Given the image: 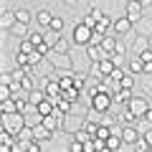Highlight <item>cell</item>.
Instances as JSON below:
<instances>
[{
  "mask_svg": "<svg viewBox=\"0 0 152 152\" xmlns=\"http://www.w3.org/2000/svg\"><path fill=\"white\" fill-rule=\"evenodd\" d=\"M26 124H28L26 122V112H10V114H3V117H0V127L8 129V132H13L15 137H18V132H20Z\"/></svg>",
  "mask_w": 152,
  "mask_h": 152,
  "instance_id": "cell-1",
  "label": "cell"
},
{
  "mask_svg": "<svg viewBox=\"0 0 152 152\" xmlns=\"http://www.w3.org/2000/svg\"><path fill=\"white\" fill-rule=\"evenodd\" d=\"M91 36H94V28L81 20V23H76L74 31H71V43L74 46H89L91 43Z\"/></svg>",
  "mask_w": 152,
  "mask_h": 152,
  "instance_id": "cell-2",
  "label": "cell"
},
{
  "mask_svg": "<svg viewBox=\"0 0 152 152\" xmlns=\"http://www.w3.org/2000/svg\"><path fill=\"white\" fill-rule=\"evenodd\" d=\"M127 109L134 114L137 119H142V117L147 114V109H150V102H147L145 96H132V99H129V104H127Z\"/></svg>",
  "mask_w": 152,
  "mask_h": 152,
  "instance_id": "cell-3",
  "label": "cell"
},
{
  "mask_svg": "<svg viewBox=\"0 0 152 152\" xmlns=\"http://www.w3.org/2000/svg\"><path fill=\"white\" fill-rule=\"evenodd\" d=\"M145 13V5H142V0H127V18L132 23H137Z\"/></svg>",
  "mask_w": 152,
  "mask_h": 152,
  "instance_id": "cell-4",
  "label": "cell"
},
{
  "mask_svg": "<svg viewBox=\"0 0 152 152\" xmlns=\"http://www.w3.org/2000/svg\"><path fill=\"white\" fill-rule=\"evenodd\" d=\"M119 134H122V140H124V145L132 147V145H134V142L142 137V132L137 129L134 124H127V127H122V129H119Z\"/></svg>",
  "mask_w": 152,
  "mask_h": 152,
  "instance_id": "cell-5",
  "label": "cell"
},
{
  "mask_svg": "<svg viewBox=\"0 0 152 152\" xmlns=\"http://www.w3.org/2000/svg\"><path fill=\"white\" fill-rule=\"evenodd\" d=\"M132 28H134V23H132L127 15H122V18H117V20H114V28H112V31L117 33V36H129Z\"/></svg>",
  "mask_w": 152,
  "mask_h": 152,
  "instance_id": "cell-6",
  "label": "cell"
},
{
  "mask_svg": "<svg viewBox=\"0 0 152 152\" xmlns=\"http://www.w3.org/2000/svg\"><path fill=\"white\" fill-rule=\"evenodd\" d=\"M86 56L91 58V64H99V61L107 58L109 53L104 51V46H102V43H89V46H86Z\"/></svg>",
  "mask_w": 152,
  "mask_h": 152,
  "instance_id": "cell-7",
  "label": "cell"
},
{
  "mask_svg": "<svg viewBox=\"0 0 152 152\" xmlns=\"http://www.w3.org/2000/svg\"><path fill=\"white\" fill-rule=\"evenodd\" d=\"M114 104H119V107H127L129 104V99L134 96V91L132 89H124V86H119V89H114Z\"/></svg>",
  "mask_w": 152,
  "mask_h": 152,
  "instance_id": "cell-8",
  "label": "cell"
},
{
  "mask_svg": "<svg viewBox=\"0 0 152 152\" xmlns=\"http://www.w3.org/2000/svg\"><path fill=\"white\" fill-rule=\"evenodd\" d=\"M10 112H20V102H18V96L0 99V114H10Z\"/></svg>",
  "mask_w": 152,
  "mask_h": 152,
  "instance_id": "cell-9",
  "label": "cell"
},
{
  "mask_svg": "<svg viewBox=\"0 0 152 152\" xmlns=\"http://www.w3.org/2000/svg\"><path fill=\"white\" fill-rule=\"evenodd\" d=\"M127 71L134 76H145V61L140 58V56H132L129 61H127Z\"/></svg>",
  "mask_w": 152,
  "mask_h": 152,
  "instance_id": "cell-10",
  "label": "cell"
},
{
  "mask_svg": "<svg viewBox=\"0 0 152 152\" xmlns=\"http://www.w3.org/2000/svg\"><path fill=\"white\" fill-rule=\"evenodd\" d=\"M117 43H119V36H117V33H107V36L102 38V46H104V51H107V53H114V48H117Z\"/></svg>",
  "mask_w": 152,
  "mask_h": 152,
  "instance_id": "cell-11",
  "label": "cell"
},
{
  "mask_svg": "<svg viewBox=\"0 0 152 152\" xmlns=\"http://www.w3.org/2000/svg\"><path fill=\"white\" fill-rule=\"evenodd\" d=\"M122 147H124L122 134H119V132H112V134H109V140H107V150H109V152H117V150H122Z\"/></svg>",
  "mask_w": 152,
  "mask_h": 152,
  "instance_id": "cell-12",
  "label": "cell"
},
{
  "mask_svg": "<svg viewBox=\"0 0 152 152\" xmlns=\"http://www.w3.org/2000/svg\"><path fill=\"white\" fill-rule=\"evenodd\" d=\"M51 20H53V13H51L48 8H41V10L36 13V23H38V26L48 28V26H51Z\"/></svg>",
  "mask_w": 152,
  "mask_h": 152,
  "instance_id": "cell-13",
  "label": "cell"
},
{
  "mask_svg": "<svg viewBox=\"0 0 152 152\" xmlns=\"http://www.w3.org/2000/svg\"><path fill=\"white\" fill-rule=\"evenodd\" d=\"M51 134H53V132H51L43 122H41V124H33V137H36V140L46 142V140H51Z\"/></svg>",
  "mask_w": 152,
  "mask_h": 152,
  "instance_id": "cell-14",
  "label": "cell"
},
{
  "mask_svg": "<svg viewBox=\"0 0 152 152\" xmlns=\"http://www.w3.org/2000/svg\"><path fill=\"white\" fill-rule=\"evenodd\" d=\"M0 26H3V31H10L13 26H15V10H5L3 15H0Z\"/></svg>",
  "mask_w": 152,
  "mask_h": 152,
  "instance_id": "cell-15",
  "label": "cell"
},
{
  "mask_svg": "<svg viewBox=\"0 0 152 152\" xmlns=\"http://www.w3.org/2000/svg\"><path fill=\"white\" fill-rule=\"evenodd\" d=\"M96 66H99V71H102L104 76H109V74H112L114 69H117V64H114V58H112V56H107V58H102V61H99Z\"/></svg>",
  "mask_w": 152,
  "mask_h": 152,
  "instance_id": "cell-16",
  "label": "cell"
},
{
  "mask_svg": "<svg viewBox=\"0 0 152 152\" xmlns=\"http://www.w3.org/2000/svg\"><path fill=\"white\" fill-rule=\"evenodd\" d=\"M10 33L18 38V41H23V38H28V33H31V31H28V23H18L15 20V26L10 28Z\"/></svg>",
  "mask_w": 152,
  "mask_h": 152,
  "instance_id": "cell-17",
  "label": "cell"
},
{
  "mask_svg": "<svg viewBox=\"0 0 152 152\" xmlns=\"http://www.w3.org/2000/svg\"><path fill=\"white\" fill-rule=\"evenodd\" d=\"M102 15H104V13L99 10V8H91V10L86 13V18H84V23H86V26H91V28H94V26H96V23H99V18H102Z\"/></svg>",
  "mask_w": 152,
  "mask_h": 152,
  "instance_id": "cell-18",
  "label": "cell"
},
{
  "mask_svg": "<svg viewBox=\"0 0 152 152\" xmlns=\"http://www.w3.org/2000/svg\"><path fill=\"white\" fill-rule=\"evenodd\" d=\"M46 96H48V94H46V89H33L31 96H28V99H31V107H38V104L43 102Z\"/></svg>",
  "mask_w": 152,
  "mask_h": 152,
  "instance_id": "cell-19",
  "label": "cell"
},
{
  "mask_svg": "<svg viewBox=\"0 0 152 152\" xmlns=\"http://www.w3.org/2000/svg\"><path fill=\"white\" fill-rule=\"evenodd\" d=\"M15 20H18V23H28V26H31L33 13L28 10V8H18V10H15Z\"/></svg>",
  "mask_w": 152,
  "mask_h": 152,
  "instance_id": "cell-20",
  "label": "cell"
},
{
  "mask_svg": "<svg viewBox=\"0 0 152 152\" xmlns=\"http://www.w3.org/2000/svg\"><path fill=\"white\" fill-rule=\"evenodd\" d=\"M112 127H109V124H104V122H102V124H99L96 127V132H94V137H96V140H104V142H107L109 140V134H112Z\"/></svg>",
  "mask_w": 152,
  "mask_h": 152,
  "instance_id": "cell-21",
  "label": "cell"
},
{
  "mask_svg": "<svg viewBox=\"0 0 152 152\" xmlns=\"http://www.w3.org/2000/svg\"><path fill=\"white\" fill-rule=\"evenodd\" d=\"M134 81H137V76L127 71V74H124V76L119 79V84H117V89H119V86H124V89H134Z\"/></svg>",
  "mask_w": 152,
  "mask_h": 152,
  "instance_id": "cell-22",
  "label": "cell"
},
{
  "mask_svg": "<svg viewBox=\"0 0 152 152\" xmlns=\"http://www.w3.org/2000/svg\"><path fill=\"white\" fill-rule=\"evenodd\" d=\"M56 107H58V109H61V112H64V114H71V109H74L76 104L71 102V99H66V96H61L58 102H56Z\"/></svg>",
  "mask_w": 152,
  "mask_h": 152,
  "instance_id": "cell-23",
  "label": "cell"
},
{
  "mask_svg": "<svg viewBox=\"0 0 152 152\" xmlns=\"http://www.w3.org/2000/svg\"><path fill=\"white\" fill-rule=\"evenodd\" d=\"M64 96L66 99H71V102H79V96H81V89H79V86H69V89H64Z\"/></svg>",
  "mask_w": 152,
  "mask_h": 152,
  "instance_id": "cell-24",
  "label": "cell"
},
{
  "mask_svg": "<svg viewBox=\"0 0 152 152\" xmlns=\"http://www.w3.org/2000/svg\"><path fill=\"white\" fill-rule=\"evenodd\" d=\"M8 96H13V86H10V81H8L5 76H3V84H0V99H8Z\"/></svg>",
  "mask_w": 152,
  "mask_h": 152,
  "instance_id": "cell-25",
  "label": "cell"
},
{
  "mask_svg": "<svg viewBox=\"0 0 152 152\" xmlns=\"http://www.w3.org/2000/svg\"><path fill=\"white\" fill-rule=\"evenodd\" d=\"M48 31H51V33H56V36H58V33L64 31V18H58V15H53V20H51V26H48Z\"/></svg>",
  "mask_w": 152,
  "mask_h": 152,
  "instance_id": "cell-26",
  "label": "cell"
},
{
  "mask_svg": "<svg viewBox=\"0 0 152 152\" xmlns=\"http://www.w3.org/2000/svg\"><path fill=\"white\" fill-rule=\"evenodd\" d=\"M18 51H23V53H33V51H36V46H33L31 38H23L20 46H18Z\"/></svg>",
  "mask_w": 152,
  "mask_h": 152,
  "instance_id": "cell-27",
  "label": "cell"
},
{
  "mask_svg": "<svg viewBox=\"0 0 152 152\" xmlns=\"http://www.w3.org/2000/svg\"><path fill=\"white\" fill-rule=\"evenodd\" d=\"M15 64H18V66H31V53L18 51V53H15Z\"/></svg>",
  "mask_w": 152,
  "mask_h": 152,
  "instance_id": "cell-28",
  "label": "cell"
},
{
  "mask_svg": "<svg viewBox=\"0 0 152 152\" xmlns=\"http://www.w3.org/2000/svg\"><path fill=\"white\" fill-rule=\"evenodd\" d=\"M53 51H58V53H66V51H69V41H66V38H56Z\"/></svg>",
  "mask_w": 152,
  "mask_h": 152,
  "instance_id": "cell-29",
  "label": "cell"
},
{
  "mask_svg": "<svg viewBox=\"0 0 152 152\" xmlns=\"http://www.w3.org/2000/svg\"><path fill=\"white\" fill-rule=\"evenodd\" d=\"M28 38H31V41H33V46H41V43H43V41H46V36H43V33H28Z\"/></svg>",
  "mask_w": 152,
  "mask_h": 152,
  "instance_id": "cell-30",
  "label": "cell"
},
{
  "mask_svg": "<svg viewBox=\"0 0 152 152\" xmlns=\"http://www.w3.org/2000/svg\"><path fill=\"white\" fill-rule=\"evenodd\" d=\"M58 84H61V89L76 86V84H74V76H58Z\"/></svg>",
  "mask_w": 152,
  "mask_h": 152,
  "instance_id": "cell-31",
  "label": "cell"
},
{
  "mask_svg": "<svg viewBox=\"0 0 152 152\" xmlns=\"http://www.w3.org/2000/svg\"><path fill=\"white\" fill-rule=\"evenodd\" d=\"M96 150H99V147H96V137H91V140L84 145V152H96Z\"/></svg>",
  "mask_w": 152,
  "mask_h": 152,
  "instance_id": "cell-32",
  "label": "cell"
},
{
  "mask_svg": "<svg viewBox=\"0 0 152 152\" xmlns=\"http://www.w3.org/2000/svg\"><path fill=\"white\" fill-rule=\"evenodd\" d=\"M69 150H71V152H84V142H79V140H71Z\"/></svg>",
  "mask_w": 152,
  "mask_h": 152,
  "instance_id": "cell-33",
  "label": "cell"
},
{
  "mask_svg": "<svg viewBox=\"0 0 152 152\" xmlns=\"http://www.w3.org/2000/svg\"><path fill=\"white\" fill-rule=\"evenodd\" d=\"M84 76H86V74H74V84H76L79 89H84V84H86V79H84Z\"/></svg>",
  "mask_w": 152,
  "mask_h": 152,
  "instance_id": "cell-34",
  "label": "cell"
},
{
  "mask_svg": "<svg viewBox=\"0 0 152 152\" xmlns=\"http://www.w3.org/2000/svg\"><path fill=\"white\" fill-rule=\"evenodd\" d=\"M20 86L26 89V91H33V79H31V74H28L26 79H23V81H20Z\"/></svg>",
  "mask_w": 152,
  "mask_h": 152,
  "instance_id": "cell-35",
  "label": "cell"
},
{
  "mask_svg": "<svg viewBox=\"0 0 152 152\" xmlns=\"http://www.w3.org/2000/svg\"><path fill=\"white\" fill-rule=\"evenodd\" d=\"M137 56H140V58L145 61V64H147V61H152V51H150V48H142V51H140Z\"/></svg>",
  "mask_w": 152,
  "mask_h": 152,
  "instance_id": "cell-36",
  "label": "cell"
},
{
  "mask_svg": "<svg viewBox=\"0 0 152 152\" xmlns=\"http://www.w3.org/2000/svg\"><path fill=\"white\" fill-rule=\"evenodd\" d=\"M112 56H127V48H124V43H122V41L117 43V48H114V53H112Z\"/></svg>",
  "mask_w": 152,
  "mask_h": 152,
  "instance_id": "cell-37",
  "label": "cell"
},
{
  "mask_svg": "<svg viewBox=\"0 0 152 152\" xmlns=\"http://www.w3.org/2000/svg\"><path fill=\"white\" fill-rule=\"evenodd\" d=\"M145 74H152V61H147V64H145Z\"/></svg>",
  "mask_w": 152,
  "mask_h": 152,
  "instance_id": "cell-38",
  "label": "cell"
},
{
  "mask_svg": "<svg viewBox=\"0 0 152 152\" xmlns=\"http://www.w3.org/2000/svg\"><path fill=\"white\" fill-rule=\"evenodd\" d=\"M142 5H145V8H150V5H152V0H142Z\"/></svg>",
  "mask_w": 152,
  "mask_h": 152,
  "instance_id": "cell-39",
  "label": "cell"
},
{
  "mask_svg": "<svg viewBox=\"0 0 152 152\" xmlns=\"http://www.w3.org/2000/svg\"><path fill=\"white\" fill-rule=\"evenodd\" d=\"M64 3L66 5H76V0H64Z\"/></svg>",
  "mask_w": 152,
  "mask_h": 152,
  "instance_id": "cell-40",
  "label": "cell"
},
{
  "mask_svg": "<svg viewBox=\"0 0 152 152\" xmlns=\"http://www.w3.org/2000/svg\"><path fill=\"white\" fill-rule=\"evenodd\" d=\"M5 3H8V0H3V5H5Z\"/></svg>",
  "mask_w": 152,
  "mask_h": 152,
  "instance_id": "cell-41",
  "label": "cell"
}]
</instances>
